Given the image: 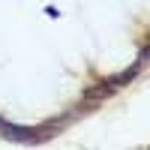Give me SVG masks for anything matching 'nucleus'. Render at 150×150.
<instances>
[{"label":"nucleus","mask_w":150,"mask_h":150,"mask_svg":"<svg viewBox=\"0 0 150 150\" xmlns=\"http://www.w3.org/2000/svg\"><path fill=\"white\" fill-rule=\"evenodd\" d=\"M54 129H57V123H45V126H12V123H6L0 129V135L18 144H42L54 135Z\"/></svg>","instance_id":"f257e3e1"},{"label":"nucleus","mask_w":150,"mask_h":150,"mask_svg":"<svg viewBox=\"0 0 150 150\" xmlns=\"http://www.w3.org/2000/svg\"><path fill=\"white\" fill-rule=\"evenodd\" d=\"M111 93H114V84H96V87H90V90H87L84 93V99H87V102H99V99H108Z\"/></svg>","instance_id":"f03ea898"},{"label":"nucleus","mask_w":150,"mask_h":150,"mask_svg":"<svg viewBox=\"0 0 150 150\" xmlns=\"http://www.w3.org/2000/svg\"><path fill=\"white\" fill-rule=\"evenodd\" d=\"M135 75H138V63H135V66H129L126 72H120L117 78H111V84H114V87H117V84H126V81H132V78H135Z\"/></svg>","instance_id":"7ed1b4c3"},{"label":"nucleus","mask_w":150,"mask_h":150,"mask_svg":"<svg viewBox=\"0 0 150 150\" xmlns=\"http://www.w3.org/2000/svg\"><path fill=\"white\" fill-rule=\"evenodd\" d=\"M3 126H6V120H3V117H0V129H3Z\"/></svg>","instance_id":"20e7f679"}]
</instances>
